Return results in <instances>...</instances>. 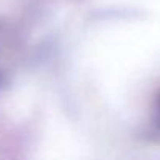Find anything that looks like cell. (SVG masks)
Here are the masks:
<instances>
[{"label": "cell", "mask_w": 160, "mask_h": 160, "mask_svg": "<svg viewBox=\"0 0 160 160\" xmlns=\"http://www.w3.org/2000/svg\"><path fill=\"white\" fill-rule=\"evenodd\" d=\"M158 112H160V101H158Z\"/></svg>", "instance_id": "cell-1"}]
</instances>
